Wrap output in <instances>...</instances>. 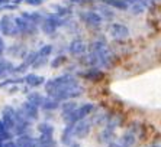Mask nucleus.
<instances>
[{
    "mask_svg": "<svg viewBox=\"0 0 161 147\" xmlns=\"http://www.w3.org/2000/svg\"><path fill=\"white\" fill-rule=\"evenodd\" d=\"M80 82L77 81V78H74L70 74H64V75H60V77L54 78L51 81L45 82V91L49 97L55 95L61 91H65L68 88H73L75 85H79Z\"/></svg>",
    "mask_w": 161,
    "mask_h": 147,
    "instance_id": "nucleus-1",
    "label": "nucleus"
},
{
    "mask_svg": "<svg viewBox=\"0 0 161 147\" xmlns=\"http://www.w3.org/2000/svg\"><path fill=\"white\" fill-rule=\"evenodd\" d=\"M94 110V105L92 103H86V104H81L73 111L71 114L68 115V117L64 118V121L67 123V124H75V123L81 121L84 118L87 117L89 114H92V111Z\"/></svg>",
    "mask_w": 161,
    "mask_h": 147,
    "instance_id": "nucleus-2",
    "label": "nucleus"
},
{
    "mask_svg": "<svg viewBox=\"0 0 161 147\" xmlns=\"http://www.w3.org/2000/svg\"><path fill=\"white\" fill-rule=\"evenodd\" d=\"M16 111H18V114L20 115V117L25 118V120L29 123H34L39 118V107L34 105V104L29 103V101L22 103L19 108H16Z\"/></svg>",
    "mask_w": 161,
    "mask_h": 147,
    "instance_id": "nucleus-3",
    "label": "nucleus"
},
{
    "mask_svg": "<svg viewBox=\"0 0 161 147\" xmlns=\"http://www.w3.org/2000/svg\"><path fill=\"white\" fill-rule=\"evenodd\" d=\"M0 32L3 33L4 36H18L19 29L15 23V19L4 15L3 18L0 19Z\"/></svg>",
    "mask_w": 161,
    "mask_h": 147,
    "instance_id": "nucleus-4",
    "label": "nucleus"
},
{
    "mask_svg": "<svg viewBox=\"0 0 161 147\" xmlns=\"http://www.w3.org/2000/svg\"><path fill=\"white\" fill-rule=\"evenodd\" d=\"M61 23H63V20L60 19V16L51 13V15L45 16L44 22L41 23V29H42V32L47 33V35H53L57 30V28L61 26Z\"/></svg>",
    "mask_w": 161,
    "mask_h": 147,
    "instance_id": "nucleus-5",
    "label": "nucleus"
},
{
    "mask_svg": "<svg viewBox=\"0 0 161 147\" xmlns=\"http://www.w3.org/2000/svg\"><path fill=\"white\" fill-rule=\"evenodd\" d=\"M3 124L6 125V129L13 131L15 129V124H16V120H18V113H16V108L10 105H6L3 107V110H2V118H0Z\"/></svg>",
    "mask_w": 161,
    "mask_h": 147,
    "instance_id": "nucleus-6",
    "label": "nucleus"
},
{
    "mask_svg": "<svg viewBox=\"0 0 161 147\" xmlns=\"http://www.w3.org/2000/svg\"><path fill=\"white\" fill-rule=\"evenodd\" d=\"M90 129H92V121L89 120H81V121L73 124V136L75 139H84V137L89 136Z\"/></svg>",
    "mask_w": 161,
    "mask_h": 147,
    "instance_id": "nucleus-7",
    "label": "nucleus"
},
{
    "mask_svg": "<svg viewBox=\"0 0 161 147\" xmlns=\"http://www.w3.org/2000/svg\"><path fill=\"white\" fill-rule=\"evenodd\" d=\"M79 16L87 26H92V28H99L103 22V18L97 12H80Z\"/></svg>",
    "mask_w": 161,
    "mask_h": 147,
    "instance_id": "nucleus-8",
    "label": "nucleus"
},
{
    "mask_svg": "<svg viewBox=\"0 0 161 147\" xmlns=\"http://www.w3.org/2000/svg\"><path fill=\"white\" fill-rule=\"evenodd\" d=\"M109 33H110V36L113 39L124 41V39H126L129 36V29L125 25H122V23H112L109 26Z\"/></svg>",
    "mask_w": 161,
    "mask_h": 147,
    "instance_id": "nucleus-9",
    "label": "nucleus"
},
{
    "mask_svg": "<svg viewBox=\"0 0 161 147\" xmlns=\"http://www.w3.org/2000/svg\"><path fill=\"white\" fill-rule=\"evenodd\" d=\"M86 51H87L86 43L83 41H80V39H74L71 43L68 45V52L73 56H81L86 53Z\"/></svg>",
    "mask_w": 161,
    "mask_h": 147,
    "instance_id": "nucleus-10",
    "label": "nucleus"
},
{
    "mask_svg": "<svg viewBox=\"0 0 161 147\" xmlns=\"http://www.w3.org/2000/svg\"><path fill=\"white\" fill-rule=\"evenodd\" d=\"M23 81L31 88H36V87H41L45 84V78L41 75H36V74H28V75H25Z\"/></svg>",
    "mask_w": 161,
    "mask_h": 147,
    "instance_id": "nucleus-11",
    "label": "nucleus"
},
{
    "mask_svg": "<svg viewBox=\"0 0 161 147\" xmlns=\"http://www.w3.org/2000/svg\"><path fill=\"white\" fill-rule=\"evenodd\" d=\"M16 147H36V139L31 137L29 134H23V136H18L15 139Z\"/></svg>",
    "mask_w": 161,
    "mask_h": 147,
    "instance_id": "nucleus-12",
    "label": "nucleus"
},
{
    "mask_svg": "<svg viewBox=\"0 0 161 147\" xmlns=\"http://www.w3.org/2000/svg\"><path fill=\"white\" fill-rule=\"evenodd\" d=\"M61 107V103L58 101V99H55L54 97H49L47 95L44 98V103H42L41 108L45 111H54V110H58Z\"/></svg>",
    "mask_w": 161,
    "mask_h": 147,
    "instance_id": "nucleus-13",
    "label": "nucleus"
},
{
    "mask_svg": "<svg viewBox=\"0 0 161 147\" xmlns=\"http://www.w3.org/2000/svg\"><path fill=\"white\" fill-rule=\"evenodd\" d=\"M77 107H79V104L75 103L74 99H70V101H64V103H61L60 110H61V115H63V118L68 117V115L71 114Z\"/></svg>",
    "mask_w": 161,
    "mask_h": 147,
    "instance_id": "nucleus-14",
    "label": "nucleus"
},
{
    "mask_svg": "<svg viewBox=\"0 0 161 147\" xmlns=\"http://www.w3.org/2000/svg\"><path fill=\"white\" fill-rule=\"evenodd\" d=\"M15 68L12 62L6 61L4 58H0V78H4L8 74H15Z\"/></svg>",
    "mask_w": 161,
    "mask_h": 147,
    "instance_id": "nucleus-15",
    "label": "nucleus"
},
{
    "mask_svg": "<svg viewBox=\"0 0 161 147\" xmlns=\"http://www.w3.org/2000/svg\"><path fill=\"white\" fill-rule=\"evenodd\" d=\"M22 18L28 22L34 23V25H41L44 22V16L39 13V12H34V13H29V12H22Z\"/></svg>",
    "mask_w": 161,
    "mask_h": 147,
    "instance_id": "nucleus-16",
    "label": "nucleus"
},
{
    "mask_svg": "<svg viewBox=\"0 0 161 147\" xmlns=\"http://www.w3.org/2000/svg\"><path fill=\"white\" fill-rule=\"evenodd\" d=\"M96 10H97V13L102 16L103 19H113L115 18V13H113V10L110 9V6H108V4H99V6H96Z\"/></svg>",
    "mask_w": 161,
    "mask_h": 147,
    "instance_id": "nucleus-17",
    "label": "nucleus"
},
{
    "mask_svg": "<svg viewBox=\"0 0 161 147\" xmlns=\"http://www.w3.org/2000/svg\"><path fill=\"white\" fill-rule=\"evenodd\" d=\"M103 4H108L110 8H115V9H119V10H128L129 9V4L124 0H100Z\"/></svg>",
    "mask_w": 161,
    "mask_h": 147,
    "instance_id": "nucleus-18",
    "label": "nucleus"
},
{
    "mask_svg": "<svg viewBox=\"0 0 161 147\" xmlns=\"http://www.w3.org/2000/svg\"><path fill=\"white\" fill-rule=\"evenodd\" d=\"M44 98H45V97H42V94L34 91V92H29V94H28L26 101H29V103H32L34 105H36V107H39V108H41L42 103H44Z\"/></svg>",
    "mask_w": 161,
    "mask_h": 147,
    "instance_id": "nucleus-19",
    "label": "nucleus"
},
{
    "mask_svg": "<svg viewBox=\"0 0 161 147\" xmlns=\"http://www.w3.org/2000/svg\"><path fill=\"white\" fill-rule=\"evenodd\" d=\"M83 77L87 78V79H90V81H99V79H102L105 75H103V72H102V71L93 68V69H89L87 72L83 74Z\"/></svg>",
    "mask_w": 161,
    "mask_h": 147,
    "instance_id": "nucleus-20",
    "label": "nucleus"
},
{
    "mask_svg": "<svg viewBox=\"0 0 161 147\" xmlns=\"http://www.w3.org/2000/svg\"><path fill=\"white\" fill-rule=\"evenodd\" d=\"M38 131L39 134H44V136H54V127L49 123H39L38 124Z\"/></svg>",
    "mask_w": 161,
    "mask_h": 147,
    "instance_id": "nucleus-21",
    "label": "nucleus"
},
{
    "mask_svg": "<svg viewBox=\"0 0 161 147\" xmlns=\"http://www.w3.org/2000/svg\"><path fill=\"white\" fill-rule=\"evenodd\" d=\"M0 139L3 141H8V140H13V133L10 130L6 129V125L3 124V121L0 120Z\"/></svg>",
    "mask_w": 161,
    "mask_h": 147,
    "instance_id": "nucleus-22",
    "label": "nucleus"
},
{
    "mask_svg": "<svg viewBox=\"0 0 161 147\" xmlns=\"http://www.w3.org/2000/svg\"><path fill=\"white\" fill-rule=\"evenodd\" d=\"M119 141L122 144V147H132L135 144V136L132 133H126V134H124V137Z\"/></svg>",
    "mask_w": 161,
    "mask_h": 147,
    "instance_id": "nucleus-23",
    "label": "nucleus"
},
{
    "mask_svg": "<svg viewBox=\"0 0 161 147\" xmlns=\"http://www.w3.org/2000/svg\"><path fill=\"white\" fill-rule=\"evenodd\" d=\"M20 82H25L22 78H8L4 79L2 84H0V88H4V87H12V85H18Z\"/></svg>",
    "mask_w": 161,
    "mask_h": 147,
    "instance_id": "nucleus-24",
    "label": "nucleus"
},
{
    "mask_svg": "<svg viewBox=\"0 0 161 147\" xmlns=\"http://www.w3.org/2000/svg\"><path fill=\"white\" fill-rule=\"evenodd\" d=\"M38 56H39V53H38V52H29V53L25 56V61H23V62L26 63L28 66H32V65H34V62L38 59Z\"/></svg>",
    "mask_w": 161,
    "mask_h": 147,
    "instance_id": "nucleus-25",
    "label": "nucleus"
},
{
    "mask_svg": "<svg viewBox=\"0 0 161 147\" xmlns=\"http://www.w3.org/2000/svg\"><path fill=\"white\" fill-rule=\"evenodd\" d=\"M47 63H48V58H47V56H38V59L34 62L32 68H34V69H39V68L45 66Z\"/></svg>",
    "mask_w": 161,
    "mask_h": 147,
    "instance_id": "nucleus-26",
    "label": "nucleus"
},
{
    "mask_svg": "<svg viewBox=\"0 0 161 147\" xmlns=\"http://www.w3.org/2000/svg\"><path fill=\"white\" fill-rule=\"evenodd\" d=\"M51 52H53V46H51V45H44V46H41V49L38 51V53H39V56H47V58H48V56L51 55Z\"/></svg>",
    "mask_w": 161,
    "mask_h": 147,
    "instance_id": "nucleus-27",
    "label": "nucleus"
},
{
    "mask_svg": "<svg viewBox=\"0 0 161 147\" xmlns=\"http://www.w3.org/2000/svg\"><path fill=\"white\" fill-rule=\"evenodd\" d=\"M65 61H67V59H65V56H63V55L57 56L53 62H51V66H53V68H58V66H61V63H64Z\"/></svg>",
    "mask_w": 161,
    "mask_h": 147,
    "instance_id": "nucleus-28",
    "label": "nucleus"
},
{
    "mask_svg": "<svg viewBox=\"0 0 161 147\" xmlns=\"http://www.w3.org/2000/svg\"><path fill=\"white\" fill-rule=\"evenodd\" d=\"M23 2L26 4H29V6H41L44 0H23Z\"/></svg>",
    "mask_w": 161,
    "mask_h": 147,
    "instance_id": "nucleus-29",
    "label": "nucleus"
},
{
    "mask_svg": "<svg viewBox=\"0 0 161 147\" xmlns=\"http://www.w3.org/2000/svg\"><path fill=\"white\" fill-rule=\"evenodd\" d=\"M3 147H16V143H15V139L13 140H8L3 143Z\"/></svg>",
    "mask_w": 161,
    "mask_h": 147,
    "instance_id": "nucleus-30",
    "label": "nucleus"
},
{
    "mask_svg": "<svg viewBox=\"0 0 161 147\" xmlns=\"http://www.w3.org/2000/svg\"><path fill=\"white\" fill-rule=\"evenodd\" d=\"M6 51V45H4V41H3V38L0 36V55L3 53V52Z\"/></svg>",
    "mask_w": 161,
    "mask_h": 147,
    "instance_id": "nucleus-31",
    "label": "nucleus"
},
{
    "mask_svg": "<svg viewBox=\"0 0 161 147\" xmlns=\"http://www.w3.org/2000/svg\"><path fill=\"white\" fill-rule=\"evenodd\" d=\"M12 0H0V6H4V4H10Z\"/></svg>",
    "mask_w": 161,
    "mask_h": 147,
    "instance_id": "nucleus-32",
    "label": "nucleus"
},
{
    "mask_svg": "<svg viewBox=\"0 0 161 147\" xmlns=\"http://www.w3.org/2000/svg\"><path fill=\"white\" fill-rule=\"evenodd\" d=\"M22 2H23V0H12V3H13V4H16V6H18V4H20V3H22Z\"/></svg>",
    "mask_w": 161,
    "mask_h": 147,
    "instance_id": "nucleus-33",
    "label": "nucleus"
},
{
    "mask_svg": "<svg viewBox=\"0 0 161 147\" xmlns=\"http://www.w3.org/2000/svg\"><path fill=\"white\" fill-rule=\"evenodd\" d=\"M141 2L144 3V0H141ZM147 2H157V0H147ZM144 4H145V3H144Z\"/></svg>",
    "mask_w": 161,
    "mask_h": 147,
    "instance_id": "nucleus-34",
    "label": "nucleus"
},
{
    "mask_svg": "<svg viewBox=\"0 0 161 147\" xmlns=\"http://www.w3.org/2000/svg\"><path fill=\"white\" fill-rule=\"evenodd\" d=\"M0 147H3V143H0Z\"/></svg>",
    "mask_w": 161,
    "mask_h": 147,
    "instance_id": "nucleus-35",
    "label": "nucleus"
}]
</instances>
